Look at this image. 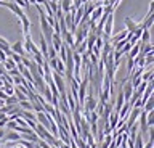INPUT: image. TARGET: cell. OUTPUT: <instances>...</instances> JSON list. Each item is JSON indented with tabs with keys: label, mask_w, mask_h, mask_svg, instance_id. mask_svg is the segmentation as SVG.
Returning a JSON list of instances; mask_svg holds the SVG:
<instances>
[{
	"label": "cell",
	"mask_w": 154,
	"mask_h": 148,
	"mask_svg": "<svg viewBox=\"0 0 154 148\" xmlns=\"http://www.w3.org/2000/svg\"><path fill=\"white\" fill-rule=\"evenodd\" d=\"M51 79H53V82H55L56 89H58V93H60V95H66L67 85H66V82H64V76L58 74L56 71H51Z\"/></svg>",
	"instance_id": "6da1fadb"
},
{
	"label": "cell",
	"mask_w": 154,
	"mask_h": 148,
	"mask_svg": "<svg viewBox=\"0 0 154 148\" xmlns=\"http://www.w3.org/2000/svg\"><path fill=\"white\" fill-rule=\"evenodd\" d=\"M23 47H24V50H26V53L29 55V56H32V55H35V53H38V47L32 42V39H31V34H27V36H24V44H23Z\"/></svg>",
	"instance_id": "7a4b0ae2"
},
{
	"label": "cell",
	"mask_w": 154,
	"mask_h": 148,
	"mask_svg": "<svg viewBox=\"0 0 154 148\" xmlns=\"http://www.w3.org/2000/svg\"><path fill=\"white\" fill-rule=\"evenodd\" d=\"M96 106H98V98H93V95H88V97H85V102H84V111H95Z\"/></svg>",
	"instance_id": "3957f363"
},
{
	"label": "cell",
	"mask_w": 154,
	"mask_h": 148,
	"mask_svg": "<svg viewBox=\"0 0 154 148\" xmlns=\"http://www.w3.org/2000/svg\"><path fill=\"white\" fill-rule=\"evenodd\" d=\"M122 87L124 89H120V90H122V95H124V102L128 103L130 97H132V93H133V87H132V84H130V80H125Z\"/></svg>",
	"instance_id": "277c9868"
},
{
	"label": "cell",
	"mask_w": 154,
	"mask_h": 148,
	"mask_svg": "<svg viewBox=\"0 0 154 148\" xmlns=\"http://www.w3.org/2000/svg\"><path fill=\"white\" fill-rule=\"evenodd\" d=\"M3 7H7V8H10V10H11L14 15H16L18 18H23L24 15H26V13H24V10L21 7H18L16 3L14 2H3Z\"/></svg>",
	"instance_id": "5b68a950"
},
{
	"label": "cell",
	"mask_w": 154,
	"mask_h": 148,
	"mask_svg": "<svg viewBox=\"0 0 154 148\" xmlns=\"http://www.w3.org/2000/svg\"><path fill=\"white\" fill-rule=\"evenodd\" d=\"M10 50L13 52V53H16L19 56H26V50H24L23 47V42H14V44H10Z\"/></svg>",
	"instance_id": "8992f818"
},
{
	"label": "cell",
	"mask_w": 154,
	"mask_h": 148,
	"mask_svg": "<svg viewBox=\"0 0 154 148\" xmlns=\"http://www.w3.org/2000/svg\"><path fill=\"white\" fill-rule=\"evenodd\" d=\"M50 45L53 47V50H55L56 53H58V52H60V49H61V45H63V39H61V36H60V34H55V32H53Z\"/></svg>",
	"instance_id": "52a82bcc"
},
{
	"label": "cell",
	"mask_w": 154,
	"mask_h": 148,
	"mask_svg": "<svg viewBox=\"0 0 154 148\" xmlns=\"http://www.w3.org/2000/svg\"><path fill=\"white\" fill-rule=\"evenodd\" d=\"M124 23H125V27H127L125 31H127L128 34H133V32L137 31L138 24H137V23H135V21L132 20V18H125V20H124Z\"/></svg>",
	"instance_id": "ba28073f"
},
{
	"label": "cell",
	"mask_w": 154,
	"mask_h": 148,
	"mask_svg": "<svg viewBox=\"0 0 154 148\" xmlns=\"http://www.w3.org/2000/svg\"><path fill=\"white\" fill-rule=\"evenodd\" d=\"M19 23H21V26H23V34L27 36L29 34V27H31V21H29V18L24 15L23 18H19Z\"/></svg>",
	"instance_id": "9c48e42d"
},
{
	"label": "cell",
	"mask_w": 154,
	"mask_h": 148,
	"mask_svg": "<svg viewBox=\"0 0 154 148\" xmlns=\"http://www.w3.org/2000/svg\"><path fill=\"white\" fill-rule=\"evenodd\" d=\"M140 42H141V44H151V29H143Z\"/></svg>",
	"instance_id": "30bf717a"
},
{
	"label": "cell",
	"mask_w": 154,
	"mask_h": 148,
	"mask_svg": "<svg viewBox=\"0 0 154 148\" xmlns=\"http://www.w3.org/2000/svg\"><path fill=\"white\" fill-rule=\"evenodd\" d=\"M152 109H154V100H152V97H149L146 100V103L143 105V111L149 113V111H152Z\"/></svg>",
	"instance_id": "8fae6325"
},
{
	"label": "cell",
	"mask_w": 154,
	"mask_h": 148,
	"mask_svg": "<svg viewBox=\"0 0 154 148\" xmlns=\"http://www.w3.org/2000/svg\"><path fill=\"white\" fill-rule=\"evenodd\" d=\"M56 73L58 74H61V76H64V71H66V68H64V63L60 60V58H56Z\"/></svg>",
	"instance_id": "7c38bea8"
},
{
	"label": "cell",
	"mask_w": 154,
	"mask_h": 148,
	"mask_svg": "<svg viewBox=\"0 0 154 148\" xmlns=\"http://www.w3.org/2000/svg\"><path fill=\"white\" fill-rule=\"evenodd\" d=\"M2 66H3V68L7 69V71H11V69H14V68H16V65H14V61H13V60H10V58H7V60H5L3 63H2Z\"/></svg>",
	"instance_id": "4fadbf2b"
},
{
	"label": "cell",
	"mask_w": 154,
	"mask_h": 148,
	"mask_svg": "<svg viewBox=\"0 0 154 148\" xmlns=\"http://www.w3.org/2000/svg\"><path fill=\"white\" fill-rule=\"evenodd\" d=\"M2 90L10 97V95H13V93H14V85H13V84H3Z\"/></svg>",
	"instance_id": "5bb4252c"
},
{
	"label": "cell",
	"mask_w": 154,
	"mask_h": 148,
	"mask_svg": "<svg viewBox=\"0 0 154 148\" xmlns=\"http://www.w3.org/2000/svg\"><path fill=\"white\" fill-rule=\"evenodd\" d=\"M141 80H143V82H149V80H152V69H149L146 74H143Z\"/></svg>",
	"instance_id": "9a60e30c"
},
{
	"label": "cell",
	"mask_w": 154,
	"mask_h": 148,
	"mask_svg": "<svg viewBox=\"0 0 154 148\" xmlns=\"http://www.w3.org/2000/svg\"><path fill=\"white\" fill-rule=\"evenodd\" d=\"M7 98H8V95L5 93L2 89H0V100H2V102H5V100H7Z\"/></svg>",
	"instance_id": "2e32d148"
},
{
	"label": "cell",
	"mask_w": 154,
	"mask_h": 148,
	"mask_svg": "<svg viewBox=\"0 0 154 148\" xmlns=\"http://www.w3.org/2000/svg\"><path fill=\"white\" fill-rule=\"evenodd\" d=\"M3 137H5V131H3V129H0V142H2Z\"/></svg>",
	"instance_id": "e0dca14e"
},
{
	"label": "cell",
	"mask_w": 154,
	"mask_h": 148,
	"mask_svg": "<svg viewBox=\"0 0 154 148\" xmlns=\"http://www.w3.org/2000/svg\"><path fill=\"white\" fill-rule=\"evenodd\" d=\"M108 148H117V146H116V143H114V140H112V142H111V145H109Z\"/></svg>",
	"instance_id": "ac0fdd59"
},
{
	"label": "cell",
	"mask_w": 154,
	"mask_h": 148,
	"mask_svg": "<svg viewBox=\"0 0 154 148\" xmlns=\"http://www.w3.org/2000/svg\"><path fill=\"white\" fill-rule=\"evenodd\" d=\"M5 116H7V114H3L2 111H0V119H2V118H5Z\"/></svg>",
	"instance_id": "d6986e66"
},
{
	"label": "cell",
	"mask_w": 154,
	"mask_h": 148,
	"mask_svg": "<svg viewBox=\"0 0 154 148\" xmlns=\"http://www.w3.org/2000/svg\"><path fill=\"white\" fill-rule=\"evenodd\" d=\"M2 106H3V103H0V108H2Z\"/></svg>",
	"instance_id": "ffe728a7"
},
{
	"label": "cell",
	"mask_w": 154,
	"mask_h": 148,
	"mask_svg": "<svg viewBox=\"0 0 154 148\" xmlns=\"http://www.w3.org/2000/svg\"><path fill=\"white\" fill-rule=\"evenodd\" d=\"M10 2H13V0H10Z\"/></svg>",
	"instance_id": "44dd1931"
}]
</instances>
